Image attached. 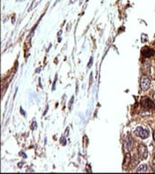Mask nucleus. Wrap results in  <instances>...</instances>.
Here are the masks:
<instances>
[{
  "label": "nucleus",
  "instance_id": "nucleus-1",
  "mask_svg": "<svg viewBox=\"0 0 155 174\" xmlns=\"http://www.w3.org/2000/svg\"><path fill=\"white\" fill-rule=\"evenodd\" d=\"M141 104L142 106L144 111H149L150 109H155V103L149 98L144 97L141 100Z\"/></svg>",
  "mask_w": 155,
  "mask_h": 174
},
{
  "label": "nucleus",
  "instance_id": "nucleus-16",
  "mask_svg": "<svg viewBox=\"0 0 155 174\" xmlns=\"http://www.w3.org/2000/svg\"><path fill=\"white\" fill-rule=\"evenodd\" d=\"M76 1H77V0H71V2H72V3H74Z\"/></svg>",
  "mask_w": 155,
  "mask_h": 174
},
{
  "label": "nucleus",
  "instance_id": "nucleus-10",
  "mask_svg": "<svg viewBox=\"0 0 155 174\" xmlns=\"http://www.w3.org/2000/svg\"><path fill=\"white\" fill-rule=\"evenodd\" d=\"M60 142L61 143V144H62L63 146H65L66 143H67V140H66V139H65L64 137H62V138L60 139Z\"/></svg>",
  "mask_w": 155,
  "mask_h": 174
},
{
  "label": "nucleus",
  "instance_id": "nucleus-15",
  "mask_svg": "<svg viewBox=\"0 0 155 174\" xmlns=\"http://www.w3.org/2000/svg\"><path fill=\"white\" fill-rule=\"evenodd\" d=\"M153 139L155 141V131H154V133H153Z\"/></svg>",
  "mask_w": 155,
  "mask_h": 174
},
{
  "label": "nucleus",
  "instance_id": "nucleus-11",
  "mask_svg": "<svg viewBox=\"0 0 155 174\" xmlns=\"http://www.w3.org/2000/svg\"><path fill=\"white\" fill-rule=\"evenodd\" d=\"M92 62H93V58L91 57L90 61H89V64H88V65H87V67H91V66L92 65Z\"/></svg>",
  "mask_w": 155,
  "mask_h": 174
},
{
  "label": "nucleus",
  "instance_id": "nucleus-17",
  "mask_svg": "<svg viewBox=\"0 0 155 174\" xmlns=\"http://www.w3.org/2000/svg\"><path fill=\"white\" fill-rule=\"evenodd\" d=\"M19 1H24V0H18Z\"/></svg>",
  "mask_w": 155,
  "mask_h": 174
},
{
  "label": "nucleus",
  "instance_id": "nucleus-4",
  "mask_svg": "<svg viewBox=\"0 0 155 174\" xmlns=\"http://www.w3.org/2000/svg\"><path fill=\"white\" fill-rule=\"evenodd\" d=\"M150 83H151V81H150V79L148 76H143L142 77L141 82H140V86H141L142 90H144V91L148 90L149 86H150Z\"/></svg>",
  "mask_w": 155,
  "mask_h": 174
},
{
  "label": "nucleus",
  "instance_id": "nucleus-14",
  "mask_svg": "<svg viewBox=\"0 0 155 174\" xmlns=\"http://www.w3.org/2000/svg\"><path fill=\"white\" fill-rule=\"evenodd\" d=\"M24 153H20V156L22 155V156H23L24 157H25V158H26V156H25V155H24Z\"/></svg>",
  "mask_w": 155,
  "mask_h": 174
},
{
  "label": "nucleus",
  "instance_id": "nucleus-13",
  "mask_svg": "<svg viewBox=\"0 0 155 174\" xmlns=\"http://www.w3.org/2000/svg\"><path fill=\"white\" fill-rule=\"evenodd\" d=\"M32 126H33V127H32V128H32V130H34V128H35L36 127V122H35V121H34V122H33V124H32Z\"/></svg>",
  "mask_w": 155,
  "mask_h": 174
},
{
  "label": "nucleus",
  "instance_id": "nucleus-6",
  "mask_svg": "<svg viewBox=\"0 0 155 174\" xmlns=\"http://www.w3.org/2000/svg\"><path fill=\"white\" fill-rule=\"evenodd\" d=\"M134 146V140L131 136H128L125 140V147L127 150L131 151Z\"/></svg>",
  "mask_w": 155,
  "mask_h": 174
},
{
  "label": "nucleus",
  "instance_id": "nucleus-2",
  "mask_svg": "<svg viewBox=\"0 0 155 174\" xmlns=\"http://www.w3.org/2000/svg\"><path fill=\"white\" fill-rule=\"evenodd\" d=\"M135 135H137V136L140 137L142 139H146L149 137V131L146 129H144L141 126H138L136 128L135 131H134Z\"/></svg>",
  "mask_w": 155,
  "mask_h": 174
},
{
  "label": "nucleus",
  "instance_id": "nucleus-8",
  "mask_svg": "<svg viewBox=\"0 0 155 174\" xmlns=\"http://www.w3.org/2000/svg\"><path fill=\"white\" fill-rule=\"evenodd\" d=\"M147 171V165L146 164H142L139 166V168L137 169V173H146Z\"/></svg>",
  "mask_w": 155,
  "mask_h": 174
},
{
  "label": "nucleus",
  "instance_id": "nucleus-7",
  "mask_svg": "<svg viewBox=\"0 0 155 174\" xmlns=\"http://www.w3.org/2000/svg\"><path fill=\"white\" fill-rule=\"evenodd\" d=\"M130 162H131V156H130L129 153H127V155L125 156V158H124V161L123 163V168L124 169H126L129 166Z\"/></svg>",
  "mask_w": 155,
  "mask_h": 174
},
{
  "label": "nucleus",
  "instance_id": "nucleus-12",
  "mask_svg": "<svg viewBox=\"0 0 155 174\" xmlns=\"http://www.w3.org/2000/svg\"><path fill=\"white\" fill-rule=\"evenodd\" d=\"M73 101H74V97L72 96V98L71 99V100H70L69 104V109H71V106H72V104L73 103Z\"/></svg>",
  "mask_w": 155,
  "mask_h": 174
},
{
  "label": "nucleus",
  "instance_id": "nucleus-18",
  "mask_svg": "<svg viewBox=\"0 0 155 174\" xmlns=\"http://www.w3.org/2000/svg\"><path fill=\"white\" fill-rule=\"evenodd\" d=\"M153 97H154V100H155V94L153 96Z\"/></svg>",
  "mask_w": 155,
  "mask_h": 174
},
{
  "label": "nucleus",
  "instance_id": "nucleus-3",
  "mask_svg": "<svg viewBox=\"0 0 155 174\" xmlns=\"http://www.w3.org/2000/svg\"><path fill=\"white\" fill-rule=\"evenodd\" d=\"M138 154L141 159H146L148 157L147 148L144 144H139L138 146Z\"/></svg>",
  "mask_w": 155,
  "mask_h": 174
},
{
  "label": "nucleus",
  "instance_id": "nucleus-5",
  "mask_svg": "<svg viewBox=\"0 0 155 174\" xmlns=\"http://www.w3.org/2000/svg\"><path fill=\"white\" fill-rule=\"evenodd\" d=\"M142 54L145 58H149L155 54V51L154 49L149 47H144L142 49Z\"/></svg>",
  "mask_w": 155,
  "mask_h": 174
},
{
  "label": "nucleus",
  "instance_id": "nucleus-9",
  "mask_svg": "<svg viewBox=\"0 0 155 174\" xmlns=\"http://www.w3.org/2000/svg\"><path fill=\"white\" fill-rule=\"evenodd\" d=\"M41 1H42V0H33V1H32V4H31V7H30V8H29V11L32 10V9H33L34 8H35L36 6L41 2Z\"/></svg>",
  "mask_w": 155,
  "mask_h": 174
}]
</instances>
